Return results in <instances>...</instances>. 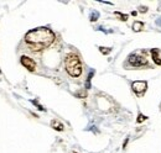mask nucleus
<instances>
[{
	"mask_svg": "<svg viewBox=\"0 0 161 153\" xmlns=\"http://www.w3.org/2000/svg\"><path fill=\"white\" fill-rule=\"evenodd\" d=\"M64 67L67 73L71 76H80L82 74V64H80V57L75 53L67 55L64 59Z\"/></svg>",
	"mask_w": 161,
	"mask_h": 153,
	"instance_id": "f03ea898",
	"label": "nucleus"
},
{
	"mask_svg": "<svg viewBox=\"0 0 161 153\" xmlns=\"http://www.w3.org/2000/svg\"><path fill=\"white\" fill-rule=\"evenodd\" d=\"M146 10H147V8H144V6H141V8H140V11H141V13H145Z\"/></svg>",
	"mask_w": 161,
	"mask_h": 153,
	"instance_id": "4468645a",
	"label": "nucleus"
},
{
	"mask_svg": "<svg viewBox=\"0 0 161 153\" xmlns=\"http://www.w3.org/2000/svg\"><path fill=\"white\" fill-rule=\"evenodd\" d=\"M129 63H130L131 66L140 67V66L146 64V59L142 57H139V56H134V55H131V56L129 57Z\"/></svg>",
	"mask_w": 161,
	"mask_h": 153,
	"instance_id": "39448f33",
	"label": "nucleus"
},
{
	"mask_svg": "<svg viewBox=\"0 0 161 153\" xmlns=\"http://www.w3.org/2000/svg\"><path fill=\"white\" fill-rule=\"evenodd\" d=\"M98 18H99V14H98L97 11H93V13L91 14V21H92V22L97 21V20H98Z\"/></svg>",
	"mask_w": 161,
	"mask_h": 153,
	"instance_id": "9d476101",
	"label": "nucleus"
},
{
	"mask_svg": "<svg viewBox=\"0 0 161 153\" xmlns=\"http://www.w3.org/2000/svg\"><path fill=\"white\" fill-rule=\"evenodd\" d=\"M93 74H94V71H92V72L89 73L88 78H87V82H86V89H89V88H91V80H92Z\"/></svg>",
	"mask_w": 161,
	"mask_h": 153,
	"instance_id": "1a4fd4ad",
	"label": "nucleus"
},
{
	"mask_svg": "<svg viewBox=\"0 0 161 153\" xmlns=\"http://www.w3.org/2000/svg\"><path fill=\"white\" fill-rule=\"evenodd\" d=\"M144 29V24L140 22V21H135L134 24H133V30L134 31H136V32H139Z\"/></svg>",
	"mask_w": 161,
	"mask_h": 153,
	"instance_id": "6e6552de",
	"label": "nucleus"
},
{
	"mask_svg": "<svg viewBox=\"0 0 161 153\" xmlns=\"http://www.w3.org/2000/svg\"><path fill=\"white\" fill-rule=\"evenodd\" d=\"M51 126H52V129H55L56 131H63V130H64L63 124H61L60 121H57V120H52V121H51Z\"/></svg>",
	"mask_w": 161,
	"mask_h": 153,
	"instance_id": "423d86ee",
	"label": "nucleus"
},
{
	"mask_svg": "<svg viewBox=\"0 0 161 153\" xmlns=\"http://www.w3.org/2000/svg\"><path fill=\"white\" fill-rule=\"evenodd\" d=\"M144 120H146V116H144L142 114H139L138 119H136V122H138V124H140V122H142Z\"/></svg>",
	"mask_w": 161,
	"mask_h": 153,
	"instance_id": "ddd939ff",
	"label": "nucleus"
},
{
	"mask_svg": "<svg viewBox=\"0 0 161 153\" xmlns=\"http://www.w3.org/2000/svg\"><path fill=\"white\" fill-rule=\"evenodd\" d=\"M115 15H117L118 18H120L121 21H126V20H128V15H124V14H121V13H115Z\"/></svg>",
	"mask_w": 161,
	"mask_h": 153,
	"instance_id": "9b49d317",
	"label": "nucleus"
},
{
	"mask_svg": "<svg viewBox=\"0 0 161 153\" xmlns=\"http://www.w3.org/2000/svg\"><path fill=\"white\" fill-rule=\"evenodd\" d=\"M159 50L158 48H155V50H153L151 51V55H153V59H154V62L156 63V64H159V66H161V59L160 57H159Z\"/></svg>",
	"mask_w": 161,
	"mask_h": 153,
	"instance_id": "0eeeda50",
	"label": "nucleus"
},
{
	"mask_svg": "<svg viewBox=\"0 0 161 153\" xmlns=\"http://www.w3.org/2000/svg\"><path fill=\"white\" fill-rule=\"evenodd\" d=\"M77 95H78V96H84V93H82V92H80V93H77Z\"/></svg>",
	"mask_w": 161,
	"mask_h": 153,
	"instance_id": "2eb2a0df",
	"label": "nucleus"
},
{
	"mask_svg": "<svg viewBox=\"0 0 161 153\" xmlns=\"http://www.w3.org/2000/svg\"><path fill=\"white\" fill-rule=\"evenodd\" d=\"M25 41L32 47V51H41L55 41V35L47 27H39L29 31L25 36Z\"/></svg>",
	"mask_w": 161,
	"mask_h": 153,
	"instance_id": "f257e3e1",
	"label": "nucleus"
},
{
	"mask_svg": "<svg viewBox=\"0 0 161 153\" xmlns=\"http://www.w3.org/2000/svg\"><path fill=\"white\" fill-rule=\"evenodd\" d=\"M131 88H133V90L136 93V94H142L145 90H146V88H147V83L146 82H134L133 84H131Z\"/></svg>",
	"mask_w": 161,
	"mask_h": 153,
	"instance_id": "20e7f679",
	"label": "nucleus"
},
{
	"mask_svg": "<svg viewBox=\"0 0 161 153\" xmlns=\"http://www.w3.org/2000/svg\"><path fill=\"white\" fill-rule=\"evenodd\" d=\"M99 51H101L103 55H108V53H110V48H105V47H99Z\"/></svg>",
	"mask_w": 161,
	"mask_h": 153,
	"instance_id": "f8f14e48",
	"label": "nucleus"
},
{
	"mask_svg": "<svg viewBox=\"0 0 161 153\" xmlns=\"http://www.w3.org/2000/svg\"><path fill=\"white\" fill-rule=\"evenodd\" d=\"M21 64L24 66V67H26L30 72H34L35 71V68H36V62L32 59V58L27 57V56H22L20 59Z\"/></svg>",
	"mask_w": 161,
	"mask_h": 153,
	"instance_id": "7ed1b4c3",
	"label": "nucleus"
}]
</instances>
